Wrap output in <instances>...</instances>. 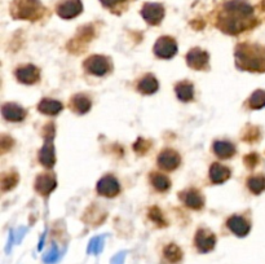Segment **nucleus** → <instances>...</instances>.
<instances>
[{"mask_svg":"<svg viewBox=\"0 0 265 264\" xmlns=\"http://www.w3.org/2000/svg\"><path fill=\"white\" fill-rule=\"evenodd\" d=\"M213 151L220 158H231L235 154V147L230 141H215V144H213Z\"/></svg>","mask_w":265,"mask_h":264,"instance_id":"21","label":"nucleus"},{"mask_svg":"<svg viewBox=\"0 0 265 264\" xmlns=\"http://www.w3.org/2000/svg\"><path fill=\"white\" fill-rule=\"evenodd\" d=\"M235 66L242 72H265V48L250 43L238 44L235 48Z\"/></svg>","mask_w":265,"mask_h":264,"instance_id":"2","label":"nucleus"},{"mask_svg":"<svg viewBox=\"0 0 265 264\" xmlns=\"http://www.w3.org/2000/svg\"><path fill=\"white\" fill-rule=\"evenodd\" d=\"M158 87H159L158 80H157L156 76L152 75V74L145 75L144 78L139 82V84H137V90L144 94H153L154 92L158 91Z\"/></svg>","mask_w":265,"mask_h":264,"instance_id":"22","label":"nucleus"},{"mask_svg":"<svg viewBox=\"0 0 265 264\" xmlns=\"http://www.w3.org/2000/svg\"><path fill=\"white\" fill-rule=\"evenodd\" d=\"M91 106H92L91 98L83 94H75V96L71 98V101H70V108L78 114H86L87 112H89Z\"/></svg>","mask_w":265,"mask_h":264,"instance_id":"19","label":"nucleus"},{"mask_svg":"<svg viewBox=\"0 0 265 264\" xmlns=\"http://www.w3.org/2000/svg\"><path fill=\"white\" fill-rule=\"evenodd\" d=\"M97 192L101 196L105 197H115L118 193L121 192V185L119 181L113 176V175H106L104 176L97 184Z\"/></svg>","mask_w":265,"mask_h":264,"instance_id":"13","label":"nucleus"},{"mask_svg":"<svg viewBox=\"0 0 265 264\" xmlns=\"http://www.w3.org/2000/svg\"><path fill=\"white\" fill-rule=\"evenodd\" d=\"M247 105H248V108L252 110L263 109L265 106V91L263 90L255 91L254 94H251V97L248 98Z\"/></svg>","mask_w":265,"mask_h":264,"instance_id":"26","label":"nucleus"},{"mask_svg":"<svg viewBox=\"0 0 265 264\" xmlns=\"http://www.w3.org/2000/svg\"><path fill=\"white\" fill-rule=\"evenodd\" d=\"M83 12V4L80 0H65L57 5V15L64 19H71Z\"/></svg>","mask_w":265,"mask_h":264,"instance_id":"8","label":"nucleus"},{"mask_svg":"<svg viewBox=\"0 0 265 264\" xmlns=\"http://www.w3.org/2000/svg\"><path fill=\"white\" fill-rule=\"evenodd\" d=\"M259 162H260V157H259L256 153H251V154L245 157V165H246L248 169H254Z\"/></svg>","mask_w":265,"mask_h":264,"instance_id":"29","label":"nucleus"},{"mask_svg":"<svg viewBox=\"0 0 265 264\" xmlns=\"http://www.w3.org/2000/svg\"><path fill=\"white\" fill-rule=\"evenodd\" d=\"M149 215H150V218H152L154 223L159 224L160 226H164V220H163V216L162 214H160V211H159L158 207H153L152 210H150V212H149Z\"/></svg>","mask_w":265,"mask_h":264,"instance_id":"30","label":"nucleus"},{"mask_svg":"<svg viewBox=\"0 0 265 264\" xmlns=\"http://www.w3.org/2000/svg\"><path fill=\"white\" fill-rule=\"evenodd\" d=\"M164 7L159 3H145L141 9V16L149 25H159L164 19Z\"/></svg>","mask_w":265,"mask_h":264,"instance_id":"6","label":"nucleus"},{"mask_svg":"<svg viewBox=\"0 0 265 264\" xmlns=\"http://www.w3.org/2000/svg\"><path fill=\"white\" fill-rule=\"evenodd\" d=\"M210 55L206 51H202L201 48L190 49L189 53L186 55V62L189 68L194 70H205L209 66Z\"/></svg>","mask_w":265,"mask_h":264,"instance_id":"9","label":"nucleus"},{"mask_svg":"<svg viewBox=\"0 0 265 264\" xmlns=\"http://www.w3.org/2000/svg\"><path fill=\"white\" fill-rule=\"evenodd\" d=\"M175 92L180 101H190L194 97V87L190 82H180L175 86Z\"/></svg>","mask_w":265,"mask_h":264,"instance_id":"23","label":"nucleus"},{"mask_svg":"<svg viewBox=\"0 0 265 264\" xmlns=\"http://www.w3.org/2000/svg\"><path fill=\"white\" fill-rule=\"evenodd\" d=\"M12 16L16 19H29L36 21L42 19L46 8L39 0H15L11 8Z\"/></svg>","mask_w":265,"mask_h":264,"instance_id":"3","label":"nucleus"},{"mask_svg":"<svg viewBox=\"0 0 265 264\" xmlns=\"http://www.w3.org/2000/svg\"><path fill=\"white\" fill-rule=\"evenodd\" d=\"M180 198L185 206L193 208V210H201L205 206V197L202 196L199 190L194 188L186 189V190L180 193Z\"/></svg>","mask_w":265,"mask_h":264,"instance_id":"12","label":"nucleus"},{"mask_svg":"<svg viewBox=\"0 0 265 264\" xmlns=\"http://www.w3.org/2000/svg\"><path fill=\"white\" fill-rule=\"evenodd\" d=\"M149 147H150V144H149L148 141H145V140L142 139H139L137 140V143L133 145V149L136 151H139L140 154H144V153L148 151Z\"/></svg>","mask_w":265,"mask_h":264,"instance_id":"31","label":"nucleus"},{"mask_svg":"<svg viewBox=\"0 0 265 264\" xmlns=\"http://www.w3.org/2000/svg\"><path fill=\"white\" fill-rule=\"evenodd\" d=\"M177 53V43L171 37H160L154 44V55L159 58H172Z\"/></svg>","mask_w":265,"mask_h":264,"instance_id":"5","label":"nucleus"},{"mask_svg":"<svg viewBox=\"0 0 265 264\" xmlns=\"http://www.w3.org/2000/svg\"><path fill=\"white\" fill-rule=\"evenodd\" d=\"M56 185V179H54L53 175L42 174L39 175L36 177V180H35V190L42 196H48L54 190Z\"/></svg>","mask_w":265,"mask_h":264,"instance_id":"17","label":"nucleus"},{"mask_svg":"<svg viewBox=\"0 0 265 264\" xmlns=\"http://www.w3.org/2000/svg\"><path fill=\"white\" fill-rule=\"evenodd\" d=\"M217 27L230 35L241 34L256 25L254 8L247 0H229L217 17Z\"/></svg>","mask_w":265,"mask_h":264,"instance_id":"1","label":"nucleus"},{"mask_svg":"<svg viewBox=\"0 0 265 264\" xmlns=\"http://www.w3.org/2000/svg\"><path fill=\"white\" fill-rule=\"evenodd\" d=\"M17 183H18V175L16 172H9V174L3 175L1 188H3V190H9V189L15 188Z\"/></svg>","mask_w":265,"mask_h":264,"instance_id":"28","label":"nucleus"},{"mask_svg":"<svg viewBox=\"0 0 265 264\" xmlns=\"http://www.w3.org/2000/svg\"><path fill=\"white\" fill-rule=\"evenodd\" d=\"M250 135L247 133V136H245L243 139L247 140V141H254V140H256L259 137V135H260V131H259L256 127H250Z\"/></svg>","mask_w":265,"mask_h":264,"instance_id":"33","label":"nucleus"},{"mask_svg":"<svg viewBox=\"0 0 265 264\" xmlns=\"http://www.w3.org/2000/svg\"><path fill=\"white\" fill-rule=\"evenodd\" d=\"M181 158L177 154V151H172V149H164L158 157V166L162 170L166 171H174L180 166Z\"/></svg>","mask_w":265,"mask_h":264,"instance_id":"10","label":"nucleus"},{"mask_svg":"<svg viewBox=\"0 0 265 264\" xmlns=\"http://www.w3.org/2000/svg\"><path fill=\"white\" fill-rule=\"evenodd\" d=\"M227 226L238 237H245L248 234L251 229L250 223L247 222L243 216L233 215L230 216L227 222Z\"/></svg>","mask_w":265,"mask_h":264,"instance_id":"16","label":"nucleus"},{"mask_svg":"<svg viewBox=\"0 0 265 264\" xmlns=\"http://www.w3.org/2000/svg\"><path fill=\"white\" fill-rule=\"evenodd\" d=\"M3 117L9 122H21L26 117V109L15 102H7L1 106Z\"/></svg>","mask_w":265,"mask_h":264,"instance_id":"14","label":"nucleus"},{"mask_svg":"<svg viewBox=\"0 0 265 264\" xmlns=\"http://www.w3.org/2000/svg\"><path fill=\"white\" fill-rule=\"evenodd\" d=\"M163 254H164V258L166 261L171 264H176L182 259V251L181 249L178 247L177 245L175 244H170L167 245L163 250Z\"/></svg>","mask_w":265,"mask_h":264,"instance_id":"24","label":"nucleus"},{"mask_svg":"<svg viewBox=\"0 0 265 264\" xmlns=\"http://www.w3.org/2000/svg\"><path fill=\"white\" fill-rule=\"evenodd\" d=\"M194 245H195V249L199 253H210V251L215 249L216 236L210 229L202 228L195 233Z\"/></svg>","mask_w":265,"mask_h":264,"instance_id":"7","label":"nucleus"},{"mask_svg":"<svg viewBox=\"0 0 265 264\" xmlns=\"http://www.w3.org/2000/svg\"><path fill=\"white\" fill-rule=\"evenodd\" d=\"M150 181H152L153 187L158 190V192H167L171 188V180L166 175L162 174H152L150 176Z\"/></svg>","mask_w":265,"mask_h":264,"instance_id":"25","label":"nucleus"},{"mask_svg":"<svg viewBox=\"0 0 265 264\" xmlns=\"http://www.w3.org/2000/svg\"><path fill=\"white\" fill-rule=\"evenodd\" d=\"M46 137V143L43 145V148L39 151V161L42 163L43 166L48 167V169H52L54 166V162H56V157H54V147H53L52 136H44Z\"/></svg>","mask_w":265,"mask_h":264,"instance_id":"15","label":"nucleus"},{"mask_svg":"<svg viewBox=\"0 0 265 264\" xmlns=\"http://www.w3.org/2000/svg\"><path fill=\"white\" fill-rule=\"evenodd\" d=\"M230 177V169L220 163H212L210 167V179L213 184H223Z\"/></svg>","mask_w":265,"mask_h":264,"instance_id":"18","label":"nucleus"},{"mask_svg":"<svg viewBox=\"0 0 265 264\" xmlns=\"http://www.w3.org/2000/svg\"><path fill=\"white\" fill-rule=\"evenodd\" d=\"M84 69L92 75L104 76L107 73L111 72V62H110L107 57L101 56V55H95V56H91L86 60Z\"/></svg>","mask_w":265,"mask_h":264,"instance_id":"4","label":"nucleus"},{"mask_svg":"<svg viewBox=\"0 0 265 264\" xmlns=\"http://www.w3.org/2000/svg\"><path fill=\"white\" fill-rule=\"evenodd\" d=\"M101 3H103L104 7L106 8H115L117 5H119V4H123L125 3L127 0H100Z\"/></svg>","mask_w":265,"mask_h":264,"instance_id":"34","label":"nucleus"},{"mask_svg":"<svg viewBox=\"0 0 265 264\" xmlns=\"http://www.w3.org/2000/svg\"><path fill=\"white\" fill-rule=\"evenodd\" d=\"M247 187L254 194H260L265 190V177L263 175L258 176H251L247 180Z\"/></svg>","mask_w":265,"mask_h":264,"instance_id":"27","label":"nucleus"},{"mask_svg":"<svg viewBox=\"0 0 265 264\" xmlns=\"http://www.w3.org/2000/svg\"><path fill=\"white\" fill-rule=\"evenodd\" d=\"M62 109H64V105L53 98H43L38 105L39 112L47 115H57L60 112H62Z\"/></svg>","mask_w":265,"mask_h":264,"instance_id":"20","label":"nucleus"},{"mask_svg":"<svg viewBox=\"0 0 265 264\" xmlns=\"http://www.w3.org/2000/svg\"><path fill=\"white\" fill-rule=\"evenodd\" d=\"M16 78L23 84H35L40 79V70L34 65L19 66L16 70Z\"/></svg>","mask_w":265,"mask_h":264,"instance_id":"11","label":"nucleus"},{"mask_svg":"<svg viewBox=\"0 0 265 264\" xmlns=\"http://www.w3.org/2000/svg\"><path fill=\"white\" fill-rule=\"evenodd\" d=\"M103 238L99 237V238H95L93 241L91 242V247H89V251H92L93 250V253H99L100 250H101V247H103Z\"/></svg>","mask_w":265,"mask_h":264,"instance_id":"32","label":"nucleus"},{"mask_svg":"<svg viewBox=\"0 0 265 264\" xmlns=\"http://www.w3.org/2000/svg\"><path fill=\"white\" fill-rule=\"evenodd\" d=\"M263 8L265 9V0H263Z\"/></svg>","mask_w":265,"mask_h":264,"instance_id":"35","label":"nucleus"}]
</instances>
